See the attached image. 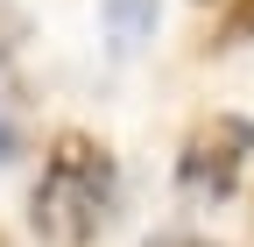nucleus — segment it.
Returning a JSON list of instances; mask_svg holds the SVG:
<instances>
[{"label": "nucleus", "mask_w": 254, "mask_h": 247, "mask_svg": "<svg viewBox=\"0 0 254 247\" xmlns=\"http://www.w3.org/2000/svg\"><path fill=\"white\" fill-rule=\"evenodd\" d=\"M106 212H113V156L85 134H64L36 184V226L57 247H85V240H99Z\"/></svg>", "instance_id": "nucleus-1"}, {"label": "nucleus", "mask_w": 254, "mask_h": 247, "mask_svg": "<svg viewBox=\"0 0 254 247\" xmlns=\"http://www.w3.org/2000/svg\"><path fill=\"white\" fill-rule=\"evenodd\" d=\"M247 156H254V127L240 113H219V120H205V127L184 141L177 177H184L190 198H226L240 184V170H247Z\"/></svg>", "instance_id": "nucleus-2"}, {"label": "nucleus", "mask_w": 254, "mask_h": 247, "mask_svg": "<svg viewBox=\"0 0 254 247\" xmlns=\"http://www.w3.org/2000/svg\"><path fill=\"white\" fill-rule=\"evenodd\" d=\"M106 28H113V50L148 43V28H155V0H106Z\"/></svg>", "instance_id": "nucleus-3"}, {"label": "nucleus", "mask_w": 254, "mask_h": 247, "mask_svg": "<svg viewBox=\"0 0 254 247\" xmlns=\"http://www.w3.org/2000/svg\"><path fill=\"white\" fill-rule=\"evenodd\" d=\"M226 36H233V43H254V0H240V7H233V21H226Z\"/></svg>", "instance_id": "nucleus-4"}, {"label": "nucleus", "mask_w": 254, "mask_h": 247, "mask_svg": "<svg viewBox=\"0 0 254 247\" xmlns=\"http://www.w3.org/2000/svg\"><path fill=\"white\" fill-rule=\"evenodd\" d=\"M148 247H212V240H190V233H155Z\"/></svg>", "instance_id": "nucleus-5"}, {"label": "nucleus", "mask_w": 254, "mask_h": 247, "mask_svg": "<svg viewBox=\"0 0 254 247\" xmlns=\"http://www.w3.org/2000/svg\"><path fill=\"white\" fill-rule=\"evenodd\" d=\"M7 156H14V127L0 120V163H7Z\"/></svg>", "instance_id": "nucleus-6"}]
</instances>
